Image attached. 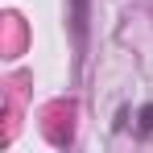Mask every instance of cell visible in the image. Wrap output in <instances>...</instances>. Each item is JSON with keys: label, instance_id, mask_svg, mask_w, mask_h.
<instances>
[{"label": "cell", "instance_id": "obj_1", "mask_svg": "<svg viewBox=\"0 0 153 153\" xmlns=\"http://www.w3.org/2000/svg\"><path fill=\"white\" fill-rule=\"evenodd\" d=\"M87 17H91V0H71V21H75V50L87 46Z\"/></svg>", "mask_w": 153, "mask_h": 153}, {"label": "cell", "instance_id": "obj_2", "mask_svg": "<svg viewBox=\"0 0 153 153\" xmlns=\"http://www.w3.org/2000/svg\"><path fill=\"white\" fill-rule=\"evenodd\" d=\"M141 128H145V132L153 128V108H141Z\"/></svg>", "mask_w": 153, "mask_h": 153}]
</instances>
